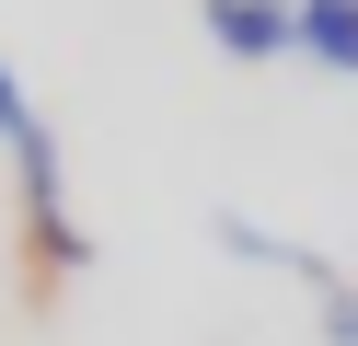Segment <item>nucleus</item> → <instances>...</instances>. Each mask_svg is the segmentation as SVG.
I'll return each mask as SVG.
<instances>
[{
    "label": "nucleus",
    "mask_w": 358,
    "mask_h": 346,
    "mask_svg": "<svg viewBox=\"0 0 358 346\" xmlns=\"http://www.w3.org/2000/svg\"><path fill=\"white\" fill-rule=\"evenodd\" d=\"M208 46L220 58H243V69H266V58H289V35H301V0H208Z\"/></svg>",
    "instance_id": "obj_2"
},
{
    "label": "nucleus",
    "mask_w": 358,
    "mask_h": 346,
    "mask_svg": "<svg viewBox=\"0 0 358 346\" xmlns=\"http://www.w3.org/2000/svg\"><path fill=\"white\" fill-rule=\"evenodd\" d=\"M289 58H312V69H335V81H358V0H301Z\"/></svg>",
    "instance_id": "obj_3"
},
{
    "label": "nucleus",
    "mask_w": 358,
    "mask_h": 346,
    "mask_svg": "<svg viewBox=\"0 0 358 346\" xmlns=\"http://www.w3.org/2000/svg\"><path fill=\"white\" fill-rule=\"evenodd\" d=\"M0 150H12V173H24V219H35V254H47V277H81L93 266V231L70 219V161H58V127L35 115V92L0 69Z\"/></svg>",
    "instance_id": "obj_1"
},
{
    "label": "nucleus",
    "mask_w": 358,
    "mask_h": 346,
    "mask_svg": "<svg viewBox=\"0 0 358 346\" xmlns=\"http://www.w3.org/2000/svg\"><path fill=\"white\" fill-rule=\"evenodd\" d=\"M312 300H324V346H358V289H347V277L312 289Z\"/></svg>",
    "instance_id": "obj_4"
}]
</instances>
